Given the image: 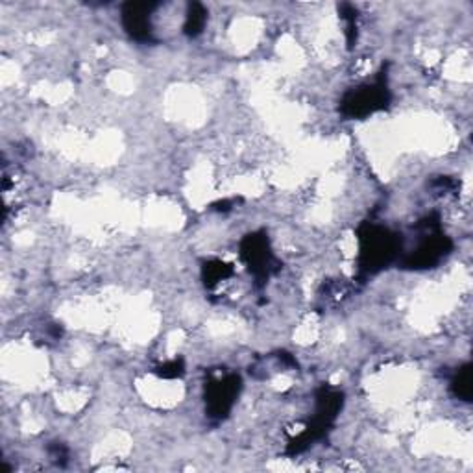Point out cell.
Returning <instances> with one entry per match:
<instances>
[{"label":"cell","mask_w":473,"mask_h":473,"mask_svg":"<svg viewBox=\"0 0 473 473\" xmlns=\"http://www.w3.org/2000/svg\"><path fill=\"white\" fill-rule=\"evenodd\" d=\"M203 15H206V11L202 9V6L200 4L191 6V11H188V15H187V24H185V30H187V33H191V36H196V33L202 30Z\"/></svg>","instance_id":"cell-2"},{"label":"cell","mask_w":473,"mask_h":473,"mask_svg":"<svg viewBox=\"0 0 473 473\" xmlns=\"http://www.w3.org/2000/svg\"><path fill=\"white\" fill-rule=\"evenodd\" d=\"M152 4L137 2V4H128L122 11L124 26L137 39H148L150 37V32H152L150 30V11H152Z\"/></svg>","instance_id":"cell-1"}]
</instances>
